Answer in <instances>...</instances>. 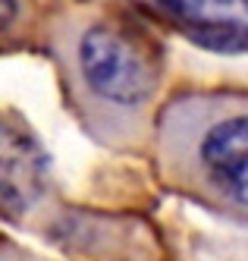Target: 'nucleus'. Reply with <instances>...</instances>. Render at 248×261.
<instances>
[{
    "mask_svg": "<svg viewBox=\"0 0 248 261\" xmlns=\"http://www.w3.org/2000/svg\"><path fill=\"white\" fill-rule=\"evenodd\" d=\"M157 164L176 192L248 223V95L188 91L157 117Z\"/></svg>",
    "mask_w": 248,
    "mask_h": 261,
    "instance_id": "1",
    "label": "nucleus"
},
{
    "mask_svg": "<svg viewBox=\"0 0 248 261\" xmlns=\"http://www.w3.org/2000/svg\"><path fill=\"white\" fill-rule=\"evenodd\" d=\"M47 189V154L10 117L0 129V198L10 217L25 214Z\"/></svg>",
    "mask_w": 248,
    "mask_h": 261,
    "instance_id": "4",
    "label": "nucleus"
},
{
    "mask_svg": "<svg viewBox=\"0 0 248 261\" xmlns=\"http://www.w3.org/2000/svg\"><path fill=\"white\" fill-rule=\"evenodd\" d=\"M185 38L217 54H248V0H145Z\"/></svg>",
    "mask_w": 248,
    "mask_h": 261,
    "instance_id": "3",
    "label": "nucleus"
},
{
    "mask_svg": "<svg viewBox=\"0 0 248 261\" xmlns=\"http://www.w3.org/2000/svg\"><path fill=\"white\" fill-rule=\"evenodd\" d=\"M13 0H4V25H10V19H13Z\"/></svg>",
    "mask_w": 248,
    "mask_h": 261,
    "instance_id": "5",
    "label": "nucleus"
},
{
    "mask_svg": "<svg viewBox=\"0 0 248 261\" xmlns=\"http://www.w3.org/2000/svg\"><path fill=\"white\" fill-rule=\"evenodd\" d=\"M53 50L72 110L107 145H135L145 129L157 72L120 25L98 16H69L53 32Z\"/></svg>",
    "mask_w": 248,
    "mask_h": 261,
    "instance_id": "2",
    "label": "nucleus"
},
{
    "mask_svg": "<svg viewBox=\"0 0 248 261\" xmlns=\"http://www.w3.org/2000/svg\"><path fill=\"white\" fill-rule=\"evenodd\" d=\"M4 261H32V258H16V255H13V246H7V255H4Z\"/></svg>",
    "mask_w": 248,
    "mask_h": 261,
    "instance_id": "6",
    "label": "nucleus"
}]
</instances>
